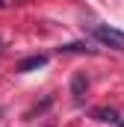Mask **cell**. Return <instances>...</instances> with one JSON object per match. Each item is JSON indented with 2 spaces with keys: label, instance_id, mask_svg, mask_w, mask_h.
Masks as SVG:
<instances>
[{
  "label": "cell",
  "instance_id": "cell-1",
  "mask_svg": "<svg viewBox=\"0 0 124 127\" xmlns=\"http://www.w3.org/2000/svg\"><path fill=\"white\" fill-rule=\"evenodd\" d=\"M89 32H92L100 44L115 47V50L124 53V32L121 30H115V27H109V24H89Z\"/></svg>",
  "mask_w": 124,
  "mask_h": 127
},
{
  "label": "cell",
  "instance_id": "cell-2",
  "mask_svg": "<svg viewBox=\"0 0 124 127\" xmlns=\"http://www.w3.org/2000/svg\"><path fill=\"white\" fill-rule=\"evenodd\" d=\"M44 65H47V56H41V53H38V56H27V59H21L15 71H21V74H30V71L44 68Z\"/></svg>",
  "mask_w": 124,
  "mask_h": 127
},
{
  "label": "cell",
  "instance_id": "cell-3",
  "mask_svg": "<svg viewBox=\"0 0 124 127\" xmlns=\"http://www.w3.org/2000/svg\"><path fill=\"white\" fill-rule=\"evenodd\" d=\"M86 89H89V80H86V74H74V77H71V95L80 100V97L86 95Z\"/></svg>",
  "mask_w": 124,
  "mask_h": 127
},
{
  "label": "cell",
  "instance_id": "cell-4",
  "mask_svg": "<svg viewBox=\"0 0 124 127\" xmlns=\"http://www.w3.org/2000/svg\"><path fill=\"white\" fill-rule=\"evenodd\" d=\"M59 53H97V47H92L89 41H71V44L59 47Z\"/></svg>",
  "mask_w": 124,
  "mask_h": 127
},
{
  "label": "cell",
  "instance_id": "cell-5",
  "mask_svg": "<svg viewBox=\"0 0 124 127\" xmlns=\"http://www.w3.org/2000/svg\"><path fill=\"white\" fill-rule=\"evenodd\" d=\"M92 115L97 118V121H109V124H112V121H118V115H115L112 109H94Z\"/></svg>",
  "mask_w": 124,
  "mask_h": 127
},
{
  "label": "cell",
  "instance_id": "cell-6",
  "mask_svg": "<svg viewBox=\"0 0 124 127\" xmlns=\"http://www.w3.org/2000/svg\"><path fill=\"white\" fill-rule=\"evenodd\" d=\"M3 6H6V0H0V9H3Z\"/></svg>",
  "mask_w": 124,
  "mask_h": 127
}]
</instances>
